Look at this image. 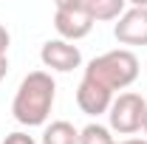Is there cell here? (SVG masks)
Segmentation results:
<instances>
[{
  "label": "cell",
  "instance_id": "cell-14",
  "mask_svg": "<svg viewBox=\"0 0 147 144\" xmlns=\"http://www.w3.org/2000/svg\"><path fill=\"white\" fill-rule=\"evenodd\" d=\"M116 144H147V139H125V141H116Z\"/></svg>",
  "mask_w": 147,
  "mask_h": 144
},
{
  "label": "cell",
  "instance_id": "cell-12",
  "mask_svg": "<svg viewBox=\"0 0 147 144\" xmlns=\"http://www.w3.org/2000/svg\"><path fill=\"white\" fill-rule=\"evenodd\" d=\"M9 42H11V37H9V31H6V26H0V57H6Z\"/></svg>",
  "mask_w": 147,
  "mask_h": 144
},
{
  "label": "cell",
  "instance_id": "cell-10",
  "mask_svg": "<svg viewBox=\"0 0 147 144\" xmlns=\"http://www.w3.org/2000/svg\"><path fill=\"white\" fill-rule=\"evenodd\" d=\"M79 144H116V141H113V136H110V130L105 124L91 122L88 127L79 130Z\"/></svg>",
  "mask_w": 147,
  "mask_h": 144
},
{
  "label": "cell",
  "instance_id": "cell-2",
  "mask_svg": "<svg viewBox=\"0 0 147 144\" xmlns=\"http://www.w3.org/2000/svg\"><path fill=\"white\" fill-rule=\"evenodd\" d=\"M139 76V57L130 48H113L102 57H93L85 68V79H93L105 90H122Z\"/></svg>",
  "mask_w": 147,
  "mask_h": 144
},
{
  "label": "cell",
  "instance_id": "cell-15",
  "mask_svg": "<svg viewBox=\"0 0 147 144\" xmlns=\"http://www.w3.org/2000/svg\"><path fill=\"white\" fill-rule=\"evenodd\" d=\"M142 130H144V133H147V113H144V124H142Z\"/></svg>",
  "mask_w": 147,
  "mask_h": 144
},
{
  "label": "cell",
  "instance_id": "cell-1",
  "mask_svg": "<svg viewBox=\"0 0 147 144\" xmlns=\"http://www.w3.org/2000/svg\"><path fill=\"white\" fill-rule=\"evenodd\" d=\"M57 85L48 71H31L28 76H23L14 102H11V113L20 124L26 127H40L48 122L51 108H54Z\"/></svg>",
  "mask_w": 147,
  "mask_h": 144
},
{
  "label": "cell",
  "instance_id": "cell-7",
  "mask_svg": "<svg viewBox=\"0 0 147 144\" xmlns=\"http://www.w3.org/2000/svg\"><path fill=\"white\" fill-rule=\"evenodd\" d=\"M76 105H79L82 113H88V116H102L113 105V93L105 90L102 85H96L93 79H85L82 76V82L76 88Z\"/></svg>",
  "mask_w": 147,
  "mask_h": 144
},
{
  "label": "cell",
  "instance_id": "cell-6",
  "mask_svg": "<svg viewBox=\"0 0 147 144\" xmlns=\"http://www.w3.org/2000/svg\"><path fill=\"white\" fill-rule=\"evenodd\" d=\"M40 59H42V65L51 68V71L68 73V71H74V68H79L82 54H79V48H76L74 42H68V40H48V42H42V48H40Z\"/></svg>",
  "mask_w": 147,
  "mask_h": 144
},
{
  "label": "cell",
  "instance_id": "cell-8",
  "mask_svg": "<svg viewBox=\"0 0 147 144\" xmlns=\"http://www.w3.org/2000/svg\"><path fill=\"white\" fill-rule=\"evenodd\" d=\"M85 9L93 23H102V20H119L127 11V3L125 0H85Z\"/></svg>",
  "mask_w": 147,
  "mask_h": 144
},
{
  "label": "cell",
  "instance_id": "cell-11",
  "mask_svg": "<svg viewBox=\"0 0 147 144\" xmlns=\"http://www.w3.org/2000/svg\"><path fill=\"white\" fill-rule=\"evenodd\" d=\"M0 144H37V141H34V136H28V133L17 130V133H9Z\"/></svg>",
  "mask_w": 147,
  "mask_h": 144
},
{
  "label": "cell",
  "instance_id": "cell-4",
  "mask_svg": "<svg viewBox=\"0 0 147 144\" xmlns=\"http://www.w3.org/2000/svg\"><path fill=\"white\" fill-rule=\"evenodd\" d=\"M54 28L59 40H82L91 34L93 20L85 9V0H57V14H54Z\"/></svg>",
  "mask_w": 147,
  "mask_h": 144
},
{
  "label": "cell",
  "instance_id": "cell-5",
  "mask_svg": "<svg viewBox=\"0 0 147 144\" xmlns=\"http://www.w3.org/2000/svg\"><path fill=\"white\" fill-rule=\"evenodd\" d=\"M113 37L122 45H147V3L136 0L113 26Z\"/></svg>",
  "mask_w": 147,
  "mask_h": 144
},
{
  "label": "cell",
  "instance_id": "cell-13",
  "mask_svg": "<svg viewBox=\"0 0 147 144\" xmlns=\"http://www.w3.org/2000/svg\"><path fill=\"white\" fill-rule=\"evenodd\" d=\"M6 73H9V57H0V82L6 79Z\"/></svg>",
  "mask_w": 147,
  "mask_h": 144
},
{
  "label": "cell",
  "instance_id": "cell-9",
  "mask_svg": "<svg viewBox=\"0 0 147 144\" xmlns=\"http://www.w3.org/2000/svg\"><path fill=\"white\" fill-rule=\"evenodd\" d=\"M42 144H79V130L65 119L51 122L42 130Z\"/></svg>",
  "mask_w": 147,
  "mask_h": 144
},
{
  "label": "cell",
  "instance_id": "cell-3",
  "mask_svg": "<svg viewBox=\"0 0 147 144\" xmlns=\"http://www.w3.org/2000/svg\"><path fill=\"white\" fill-rule=\"evenodd\" d=\"M144 113H147V102L142 93H119L113 99V105L108 110V119H110V127L122 136H133L139 133L142 124H144Z\"/></svg>",
  "mask_w": 147,
  "mask_h": 144
}]
</instances>
